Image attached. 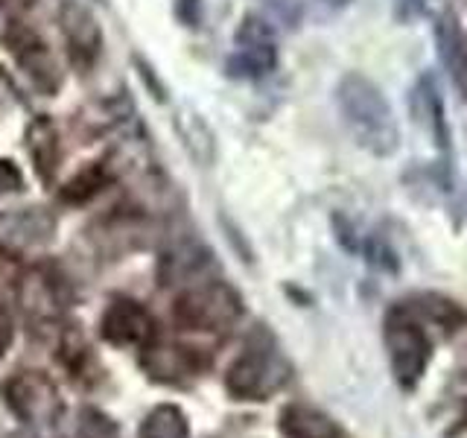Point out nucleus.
<instances>
[{
  "mask_svg": "<svg viewBox=\"0 0 467 438\" xmlns=\"http://www.w3.org/2000/svg\"><path fill=\"white\" fill-rule=\"evenodd\" d=\"M336 102H339L342 120L354 141L365 152L377 158H389L400 146V126L386 99L383 88L365 73L350 70L336 85Z\"/></svg>",
  "mask_w": 467,
  "mask_h": 438,
  "instance_id": "nucleus-1",
  "label": "nucleus"
},
{
  "mask_svg": "<svg viewBox=\"0 0 467 438\" xmlns=\"http://www.w3.org/2000/svg\"><path fill=\"white\" fill-rule=\"evenodd\" d=\"M292 377V365L266 328H257L245 339L240 357L225 374V389L234 401H269Z\"/></svg>",
  "mask_w": 467,
  "mask_h": 438,
  "instance_id": "nucleus-2",
  "label": "nucleus"
},
{
  "mask_svg": "<svg viewBox=\"0 0 467 438\" xmlns=\"http://www.w3.org/2000/svg\"><path fill=\"white\" fill-rule=\"evenodd\" d=\"M383 345L389 354L394 383L403 391H415L432 360V336H430V325L418 316L409 298L394 304L386 313Z\"/></svg>",
  "mask_w": 467,
  "mask_h": 438,
  "instance_id": "nucleus-3",
  "label": "nucleus"
},
{
  "mask_svg": "<svg viewBox=\"0 0 467 438\" xmlns=\"http://www.w3.org/2000/svg\"><path fill=\"white\" fill-rule=\"evenodd\" d=\"M240 316H243V301L237 296V289L223 281H204L196 287H187L172 307L175 325L184 330H204V333L228 330Z\"/></svg>",
  "mask_w": 467,
  "mask_h": 438,
  "instance_id": "nucleus-4",
  "label": "nucleus"
},
{
  "mask_svg": "<svg viewBox=\"0 0 467 438\" xmlns=\"http://www.w3.org/2000/svg\"><path fill=\"white\" fill-rule=\"evenodd\" d=\"M275 29L260 15H245L237 29V50L228 58V73L237 79H260L275 68Z\"/></svg>",
  "mask_w": 467,
  "mask_h": 438,
  "instance_id": "nucleus-5",
  "label": "nucleus"
},
{
  "mask_svg": "<svg viewBox=\"0 0 467 438\" xmlns=\"http://www.w3.org/2000/svg\"><path fill=\"white\" fill-rule=\"evenodd\" d=\"M6 403L26 423H53L62 415V398L44 371H21L6 383Z\"/></svg>",
  "mask_w": 467,
  "mask_h": 438,
  "instance_id": "nucleus-6",
  "label": "nucleus"
},
{
  "mask_svg": "<svg viewBox=\"0 0 467 438\" xmlns=\"http://www.w3.org/2000/svg\"><path fill=\"white\" fill-rule=\"evenodd\" d=\"M4 44H6L9 56L26 70V77L33 79L41 91H47V94L56 91L58 68H56L53 53L47 50V44L41 41L38 33H33V29L24 24H9L4 29Z\"/></svg>",
  "mask_w": 467,
  "mask_h": 438,
  "instance_id": "nucleus-7",
  "label": "nucleus"
},
{
  "mask_svg": "<svg viewBox=\"0 0 467 438\" xmlns=\"http://www.w3.org/2000/svg\"><path fill=\"white\" fill-rule=\"evenodd\" d=\"M102 339L117 348H140L155 339V318L143 304L131 298H114L102 313Z\"/></svg>",
  "mask_w": 467,
  "mask_h": 438,
  "instance_id": "nucleus-8",
  "label": "nucleus"
},
{
  "mask_svg": "<svg viewBox=\"0 0 467 438\" xmlns=\"http://www.w3.org/2000/svg\"><path fill=\"white\" fill-rule=\"evenodd\" d=\"M204 365H208V360L196 348L187 345L164 342V345H146L143 350V369L158 383H170V386L190 383V380L204 371Z\"/></svg>",
  "mask_w": 467,
  "mask_h": 438,
  "instance_id": "nucleus-9",
  "label": "nucleus"
},
{
  "mask_svg": "<svg viewBox=\"0 0 467 438\" xmlns=\"http://www.w3.org/2000/svg\"><path fill=\"white\" fill-rule=\"evenodd\" d=\"M56 219L44 208H18L0 214V248L26 252V248L47 245L53 240Z\"/></svg>",
  "mask_w": 467,
  "mask_h": 438,
  "instance_id": "nucleus-10",
  "label": "nucleus"
},
{
  "mask_svg": "<svg viewBox=\"0 0 467 438\" xmlns=\"http://www.w3.org/2000/svg\"><path fill=\"white\" fill-rule=\"evenodd\" d=\"M216 269L213 255L199 243H179L161 260V284L164 287H196L211 281V272Z\"/></svg>",
  "mask_w": 467,
  "mask_h": 438,
  "instance_id": "nucleus-11",
  "label": "nucleus"
},
{
  "mask_svg": "<svg viewBox=\"0 0 467 438\" xmlns=\"http://www.w3.org/2000/svg\"><path fill=\"white\" fill-rule=\"evenodd\" d=\"M435 44H438V56L450 73V79L456 82L459 91L467 97V36L459 24L456 15H441L435 24Z\"/></svg>",
  "mask_w": 467,
  "mask_h": 438,
  "instance_id": "nucleus-12",
  "label": "nucleus"
},
{
  "mask_svg": "<svg viewBox=\"0 0 467 438\" xmlns=\"http://www.w3.org/2000/svg\"><path fill=\"white\" fill-rule=\"evenodd\" d=\"M284 438H342V427L310 403H289L277 418Z\"/></svg>",
  "mask_w": 467,
  "mask_h": 438,
  "instance_id": "nucleus-13",
  "label": "nucleus"
},
{
  "mask_svg": "<svg viewBox=\"0 0 467 438\" xmlns=\"http://www.w3.org/2000/svg\"><path fill=\"white\" fill-rule=\"evenodd\" d=\"M415 114L418 120L427 126L432 143L438 146V152L450 155V123H447V109H444V99L438 94L435 79L430 77H420L415 85Z\"/></svg>",
  "mask_w": 467,
  "mask_h": 438,
  "instance_id": "nucleus-14",
  "label": "nucleus"
},
{
  "mask_svg": "<svg viewBox=\"0 0 467 438\" xmlns=\"http://www.w3.org/2000/svg\"><path fill=\"white\" fill-rule=\"evenodd\" d=\"M62 29L67 36V47H70L73 62L88 68L99 53V26L91 18V12H85L77 4H67L62 9Z\"/></svg>",
  "mask_w": 467,
  "mask_h": 438,
  "instance_id": "nucleus-15",
  "label": "nucleus"
},
{
  "mask_svg": "<svg viewBox=\"0 0 467 438\" xmlns=\"http://www.w3.org/2000/svg\"><path fill=\"white\" fill-rule=\"evenodd\" d=\"M409 304H412L418 316L427 321L430 328L441 333L444 339H450V336H456L467 328V310L459 301L441 296V292H420V296L409 298Z\"/></svg>",
  "mask_w": 467,
  "mask_h": 438,
  "instance_id": "nucleus-16",
  "label": "nucleus"
},
{
  "mask_svg": "<svg viewBox=\"0 0 467 438\" xmlns=\"http://www.w3.org/2000/svg\"><path fill=\"white\" fill-rule=\"evenodd\" d=\"M26 146H29V158H33V167L38 172V179L50 182L58 170V158H62V143H58V131H56L53 120L38 117V120L29 123Z\"/></svg>",
  "mask_w": 467,
  "mask_h": 438,
  "instance_id": "nucleus-17",
  "label": "nucleus"
},
{
  "mask_svg": "<svg viewBox=\"0 0 467 438\" xmlns=\"http://www.w3.org/2000/svg\"><path fill=\"white\" fill-rule=\"evenodd\" d=\"M21 304L29 318H53L58 310H62V298H58V289L53 284V277L33 272L24 277V284L18 289Z\"/></svg>",
  "mask_w": 467,
  "mask_h": 438,
  "instance_id": "nucleus-18",
  "label": "nucleus"
},
{
  "mask_svg": "<svg viewBox=\"0 0 467 438\" xmlns=\"http://www.w3.org/2000/svg\"><path fill=\"white\" fill-rule=\"evenodd\" d=\"M187 435H190L187 415L172 403L155 406L140 423V438H187Z\"/></svg>",
  "mask_w": 467,
  "mask_h": 438,
  "instance_id": "nucleus-19",
  "label": "nucleus"
},
{
  "mask_svg": "<svg viewBox=\"0 0 467 438\" xmlns=\"http://www.w3.org/2000/svg\"><path fill=\"white\" fill-rule=\"evenodd\" d=\"M175 126H179L187 150L193 152V158L199 161V164H211L213 161V135H211L208 123L199 120L196 114H184V117H179V123Z\"/></svg>",
  "mask_w": 467,
  "mask_h": 438,
  "instance_id": "nucleus-20",
  "label": "nucleus"
},
{
  "mask_svg": "<svg viewBox=\"0 0 467 438\" xmlns=\"http://www.w3.org/2000/svg\"><path fill=\"white\" fill-rule=\"evenodd\" d=\"M102 187H106V172H102V167H88L77 179H70L65 184L62 196L65 202H88L91 196H97Z\"/></svg>",
  "mask_w": 467,
  "mask_h": 438,
  "instance_id": "nucleus-21",
  "label": "nucleus"
},
{
  "mask_svg": "<svg viewBox=\"0 0 467 438\" xmlns=\"http://www.w3.org/2000/svg\"><path fill=\"white\" fill-rule=\"evenodd\" d=\"M368 260L374 263L377 269H383V272H398L400 269V260H398V252L386 243V240H379V237H374L371 243H368Z\"/></svg>",
  "mask_w": 467,
  "mask_h": 438,
  "instance_id": "nucleus-22",
  "label": "nucleus"
},
{
  "mask_svg": "<svg viewBox=\"0 0 467 438\" xmlns=\"http://www.w3.org/2000/svg\"><path fill=\"white\" fill-rule=\"evenodd\" d=\"M24 187V175L21 170L12 164V161H4L0 158V196H6V193H15V190H21Z\"/></svg>",
  "mask_w": 467,
  "mask_h": 438,
  "instance_id": "nucleus-23",
  "label": "nucleus"
},
{
  "mask_svg": "<svg viewBox=\"0 0 467 438\" xmlns=\"http://www.w3.org/2000/svg\"><path fill=\"white\" fill-rule=\"evenodd\" d=\"M12 336H15V321H12V313L6 310V304H0V357H4L6 350H9Z\"/></svg>",
  "mask_w": 467,
  "mask_h": 438,
  "instance_id": "nucleus-24",
  "label": "nucleus"
},
{
  "mask_svg": "<svg viewBox=\"0 0 467 438\" xmlns=\"http://www.w3.org/2000/svg\"><path fill=\"white\" fill-rule=\"evenodd\" d=\"M325 4H327V6H348L350 0H325Z\"/></svg>",
  "mask_w": 467,
  "mask_h": 438,
  "instance_id": "nucleus-25",
  "label": "nucleus"
},
{
  "mask_svg": "<svg viewBox=\"0 0 467 438\" xmlns=\"http://www.w3.org/2000/svg\"><path fill=\"white\" fill-rule=\"evenodd\" d=\"M459 427H467V403H464V415H462V423Z\"/></svg>",
  "mask_w": 467,
  "mask_h": 438,
  "instance_id": "nucleus-26",
  "label": "nucleus"
},
{
  "mask_svg": "<svg viewBox=\"0 0 467 438\" xmlns=\"http://www.w3.org/2000/svg\"><path fill=\"white\" fill-rule=\"evenodd\" d=\"M18 438H29V435H18Z\"/></svg>",
  "mask_w": 467,
  "mask_h": 438,
  "instance_id": "nucleus-27",
  "label": "nucleus"
}]
</instances>
